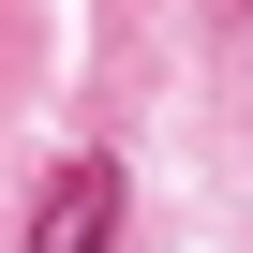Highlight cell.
Here are the masks:
<instances>
[{
  "label": "cell",
  "mask_w": 253,
  "mask_h": 253,
  "mask_svg": "<svg viewBox=\"0 0 253 253\" xmlns=\"http://www.w3.org/2000/svg\"><path fill=\"white\" fill-rule=\"evenodd\" d=\"M30 253H119V164H104V149L45 164V194H30Z\"/></svg>",
  "instance_id": "1"
}]
</instances>
